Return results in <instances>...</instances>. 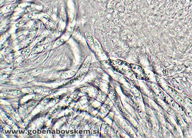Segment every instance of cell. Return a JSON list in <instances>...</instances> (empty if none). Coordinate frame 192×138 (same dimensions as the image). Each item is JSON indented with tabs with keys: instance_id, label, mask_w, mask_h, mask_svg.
<instances>
[{
	"instance_id": "obj_29",
	"label": "cell",
	"mask_w": 192,
	"mask_h": 138,
	"mask_svg": "<svg viewBox=\"0 0 192 138\" xmlns=\"http://www.w3.org/2000/svg\"><path fill=\"white\" fill-rule=\"evenodd\" d=\"M9 131H9V130H7V134H9Z\"/></svg>"
},
{
	"instance_id": "obj_21",
	"label": "cell",
	"mask_w": 192,
	"mask_h": 138,
	"mask_svg": "<svg viewBox=\"0 0 192 138\" xmlns=\"http://www.w3.org/2000/svg\"><path fill=\"white\" fill-rule=\"evenodd\" d=\"M26 52V51L23 50V51H22L21 52V54H22V55H24Z\"/></svg>"
},
{
	"instance_id": "obj_8",
	"label": "cell",
	"mask_w": 192,
	"mask_h": 138,
	"mask_svg": "<svg viewBox=\"0 0 192 138\" xmlns=\"http://www.w3.org/2000/svg\"><path fill=\"white\" fill-rule=\"evenodd\" d=\"M64 40H59V41H58L57 42H56V45H59L61 43H63V42H64Z\"/></svg>"
},
{
	"instance_id": "obj_9",
	"label": "cell",
	"mask_w": 192,
	"mask_h": 138,
	"mask_svg": "<svg viewBox=\"0 0 192 138\" xmlns=\"http://www.w3.org/2000/svg\"><path fill=\"white\" fill-rule=\"evenodd\" d=\"M186 114H187V115H188V116L189 117H190L191 119L192 120V113H191V112H186Z\"/></svg>"
},
{
	"instance_id": "obj_16",
	"label": "cell",
	"mask_w": 192,
	"mask_h": 138,
	"mask_svg": "<svg viewBox=\"0 0 192 138\" xmlns=\"http://www.w3.org/2000/svg\"><path fill=\"white\" fill-rule=\"evenodd\" d=\"M32 132H33V134H37V131L36 130H33L32 131Z\"/></svg>"
},
{
	"instance_id": "obj_13",
	"label": "cell",
	"mask_w": 192,
	"mask_h": 138,
	"mask_svg": "<svg viewBox=\"0 0 192 138\" xmlns=\"http://www.w3.org/2000/svg\"><path fill=\"white\" fill-rule=\"evenodd\" d=\"M21 93V92L20 91H17V95H20Z\"/></svg>"
},
{
	"instance_id": "obj_4",
	"label": "cell",
	"mask_w": 192,
	"mask_h": 138,
	"mask_svg": "<svg viewBox=\"0 0 192 138\" xmlns=\"http://www.w3.org/2000/svg\"><path fill=\"white\" fill-rule=\"evenodd\" d=\"M168 90H169V91H170V92L171 93V94H174V93H175V90H174V89H173V88H171V87H168Z\"/></svg>"
},
{
	"instance_id": "obj_6",
	"label": "cell",
	"mask_w": 192,
	"mask_h": 138,
	"mask_svg": "<svg viewBox=\"0 0 192 138\" xmlns=\"http://www.w3.org/2000/svg\"><path fill=\"white\" fill-rule=\"evenodd\" d=\"M137 111H138V112L139 113H142V110L139 105H137Z\"/></svg>"
},
{
	"instance_id": "obj_26",
	"label": "cell",
	"mask_w": 192,
	"mask_h": 138,
	"mask_svg": "<svg viewBox=\"0 0 192 138\" xmlns=\"http://www.w3.org/2000/svg\"><path fill=\"white\" fill-rule=\"evenodd\" d=\"M93 133H94V134H97V130H94V131H93Z\"/></svg>"
},
{
	"instance_id": "obj_31",
	"label": "cell",
	"mask_w": 192,
	"mask_h": 138,
	"mask_svg": "<svg viewBox=\"0 0 192 138\" xmlns=\"http://www.w3.org/2000/svg\"><path fill=\"white\" fill-rule=\"evenodd\" d=\"M69 131H67V130H66V133H67V134H68Z\"/></svg>"
},
{
	"instance_id": "obj_2",
	"label": "cell",
	"mask_w": 192,
	"mask_h": 138,
	"mask_svg": "<svg viewBox=\"0 0 192 138\" xmlns=\"http://www.w3.org/2000/svg\"><path fill=\"white\" fill-rule=\"evenodd\" d=\"M90 60H91V57L90 56H88L83 65L82 68V69H85L87 68V67L88 66V65H89V64L90 62Z\"/></svg>"
},
{
	"instance_id": "obj_28",
	"label": "cell",
	"mask_w": 192,
	"mask_h": 138,
	"mask_svg": "<svg viewBox=\"0 0 192 138\" xmlns=\"http://www.w3.org/2000/svg\"><path fill=\"white\" fill-rule=\"evenodd\" d=\"M26 64H28V63H29V60H28V61H26L25 62H24Z\"/></svg>"
},
{
	"instance_id": "obj_22",
	"label": "cell",
	"mask_w": 192,
	"mask_h": 138,
	"mask_svg": "<svg viewBox=\"0 0 192 138\" xmlns=\"http://www.w3.org/2000/svg\"><path fill=\"white\" fill-rule=\"evenodd\" d=\"M47 134H51V131L49 130H48V131H47Z\"/></svg>"
},
{
	"instance_id": "obj_1",
	"label": "cell",
	"mask_w": 192,
	"mask_h": 138,
	"mask_svg": "<svg viewBox=\"0 0 192 138\" xmlns=\"http://www.w3.org/2000/svg\"><path fill=\"white\" fill-rule=\"evenodd\" d=\"M85 37H86V39L87 40V41H88V42H89L91 44H92V45H94V39H93V38L91 36V35L89 34V33H85Z\"/></svg>"
},
{
	"instance_id": "obj_17",
	"label": "cell",
	"mask_w": 192,
	"mask_h": 138,
	"mask_svg": "<svg viewBox=\"0 0 192 138\" xmlns=\"http://www.w3.org/2000/svg\"><path fill=\"white\" fill-rule=\"evenodd\" d=\"M65 132H66V131H65V130H62L61 131V134H65Z\"/></svg>"
},
{
	"instance_id": "obj_30",
	"label": "cell",
	"mask_w": 192,
	"mask_h": 138,
	"mask_svg": "<svg viewBox=\"0 0 192 138\" xmlns=\"http://www.w3.org/2000/svg\"><path fill=\"white\" fill-rule=\"evenodd\" d=\"M32 132V130H28V132Z\"/></svg>"
},
{
	"instance_id": "obj_32",
	"label": "cell",
	"mask_w": 192,
	"mask_h": 138,
	"mask_svg": "<svg viewBox=\"0 0 192 138\" xmlns=\"http://www.w3.org/2000/svg\"><path fill=\"white\" fill-rule=\"evenodd\" d=\"M71 127H73V128H74V125H71Z\"/></svg>"
},
{
	"instance_id": "obj_10",
	"label": "cell",
	"mask_w": 192,
	"mask_h": 138,
	"mask_svg": "<svg viewBox=\"0 0 192 138\" xmlns=\"http://www.w3.org/2000/svg\"><path fill=\"white\" fill-rule=\"evenodd\" d=\"M177 122H178L179 124L180 125H183V123H182V121L180 119H179V118L177 119Z\"/></svg>"
},
{
	"instance_id": "obj_19",
	"label": "cell",
	"mask_w": 192,
	"mask_h": 138,
	"mask_svg": "<svg viewBox=\"0 0 192 138\" xmlns=\"http://www.w3.org/2000/svg\"><path fill=\"white\" fill-rule=\"evenodd\" d=\"M70 134H74V131H73V130H70Z\"/></svg>"
},
{
	"instance_id": "obj_12",
	"label": "cell",
	"mask_w": 192,
	"mask_h": 138,
	"mask_svg": "<svg viewBox=\"0 0 192 138\" xmlns=\"http://www.w3.org/2000/svg\"><path fill=\"white\" fill-rule=\"evenodd\" d=\"M77 78H75V79H72V80H71V81H70V82H71V83H74V82H75V81L77 80Z\"/></svg>"
},
{
	"instance_id": "obj_25",
	"label": "cell",
	"mask_w": 192,
	"mask_h": 138,
	"mask_svg": "<svg viewBox=\"0 0 192 138\" xmlns=\"http://www.w3.org/2000/svg\"><path fill=\"white\" fill-rule=\"evenodd\" d=\"M72 119H69L68 120V122H72Z\"/></svg>"
},
{
	"instance_id": "obj_14",
	"label": "cell",
	"mask_w": 192,
	"mask_h": 138,
	"mask_svg": "<svg viewBox=\"0 0 192 138\" xmlns=\"http://www.w3.org/2000/svg\"><path fill=\"white\" fill-rule=\"evenodd\" d=\"M41 133H42V131H41V130L37 129V134H41Z\"/></svg>"
},
{
	"instance_id": "obj_11",
	"label": "cell",
	"mask_w": 192,
	"mask_h": 138,
	"mask_svg": "<svg viewBox=\"0 0 192 138\" xmlns=\"http://www.w3.org/2000/svg\"><path fill=\"white\" fill-rule=\"evenodd\" d=\"M6 91L7 92H14V90H12V89H7V90H6Z\"/></svg>"
},
{
	"instance_id": "obj_27",
	"label": "cell",
	"mask_w": 192,
	"mask_h": 138,
	"mask_svg": "<svg viewBox=\"0 0 192 138\" xmlns=\"http://www.w3.org/2000/svg\"><path fill=\"white\" fill-rule=\"evenodd\" d=\"M28 136H32V134L31 132H28Z\"/></svg>"
},
{
	"instance_id": "obj_5",
	"label": "cell",
	"mask_w": 192,
	"mask_h": 138,
	"mask_svg": "<svg viewBox=\"0 0 192 138\" xmlns=\"http://www.w3.org/2000/svg\"><path fill=\"white\" fill-rule=\"evenodd\" d=\"M75 73H76L75 71H70V72H68L69 75H70V76H73Z\"/></svg>"
},
{
	"instance_id": "obj_23",
	"label": "cell",
	"mask_w": 192,
	"mask_h": 138,
	"mask_svg": "<svg viewBox=\"0 0 192 138\" xmlns=\"http://www.w3.org/2000/svg\"><path fill=\"white\" fill-rule=\"evenodd\" d=\"M55 131L54 130H52V131H51V133L52 134H55Z\"/></svg>"
},
{
	"instance_id": "obj_7",
	"label": "cell",
	"mask_w": 192,
	"mask_h": 138,
	"mask_svg": "<svg viewBox=\"0 0 192 138\" xmlns=\"http://www.w3.org/2000/svg\"><path fill=\"white\" fill-rule=\"evenodd\" d=\"M167 112L168 113H169L170 114H173L174 113V111L171 108H168Z\"/></svg>"
},
{
	"instance_id": "obj_24",
	"label": "cell",
	"mask_w": 192,
	"mask_h": 138,
	"mask_svg": "<svg viewBox=\"0 0 192 138\" xmlns=\"http://www.w3.org/2000/svg\"><path fill=\"white\" fill-rule=\"evenodd\" d=\"M41 95H37V99H40L41 98Z\"/></svg>"
},
{
	"instance_id": "obj_20",
	"label": "cell",
	"mask_w": 192,
	"mask_h": 138,
	"mask_svg": "<svg viewBox=\"0 0 192 138\" xmlns=\"http://www.w3.org/2000/svg\"><path fill=\"white\" fill-rule=\"evenodd\" d=\"M46 132H47V131H46V130H42V133L43 134H46Z\"/></svg>"
},
{
	"instance_id": "obj_34",
	"label": "cell",
	"mask_w": 192,
	"mask_h": 138,
	"mask_svg": "<svg viewBox=\"0 0 192 138\" xmlns=\"http://www.w3.org/2000/svg\"><path fill=\"white\" fill-rule=\"evenodd\" d=\"M25 132V130H23V134H24Z\"/></svg>"
},
{
	"instance_id": "obj_33",
	"label": "cell",
	"mask_w": 192,
	"mask_h": 138,
	"mask_svg": "<svg viewBox=\"0 0 192 138\" xmlns=\"http://www.w3.org/2000/svg\"><path fill=\"white\" fill-rule=\"evenodd\" d=\"M19 134H21V131L19 130Z\"/></svg>"
},
{
	"instance_id": "obj_15",
	"label": "cell",
	"mask_w": 192,
	"mask_h": 138,
	"mask_svg": "<svg viewBox=\"0 0 192 138\" xmlns=\"http://www.w3.org/2000/svg\"><path fill=\"white\" fill-rule=\"evenodd\" d=\"M60 133H61V131H60L59 130L57 129V130H56V134H59Z\"/></svg>"
},
{
	"instance_id": "obj_18",
	"label": "cell",
	"mask_w": 192,
	"mask_h": 138,
	"mask_svg": "<svg viewBox=\"0 0 192 138\" xmlns=\"http://www.w3.org/2000/svg\"><path fill=\"white\" fill-rule=\"evenodd\" d=\"M79 133L80 134H83V131L82 130H80L79 131Z\"/></svg>"
},
{
	"instance_id": "obj_3",
	"label": "cell",
	"mask_w": 192,
	"mask_h": 138,
	"mask_svg": "<svg viewBox=\"0 0 192 138\" xmlns=\"http://www.w3.org/2000/svg\"><path fill=\"white\" fill-rule=\"evenodd\" d=\"M174 97H175V98L177 100V101H178L179 103H180L181 104H183V105H184V101L183 99L180 96H179L178 95H177L176 96H175Z\"/></svg>"
}]
</instances>
